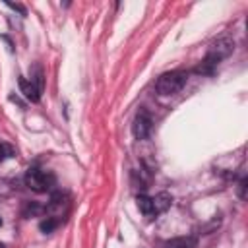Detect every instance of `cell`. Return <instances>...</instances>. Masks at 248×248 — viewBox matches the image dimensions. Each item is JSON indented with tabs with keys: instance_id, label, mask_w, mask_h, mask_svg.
<instances>
[{
	"instance_id": "6da1fadb",
	"label": "cell",
	"mask_w": 248,
	"mask_h": 248,
	"mask_svg": "<svg viewBox=\"0 0 248 248\" xmlns=\"http://www.w3.org/2000/svg\"><path fill=\"white\" fill-rule=\"evenodd\" d=\"M186 78H188L186 72H180V70L167 72V74H163V76L157 79L155 89H157L159 95H174V93H178V91L184 87Z\"/></svg>"
},
{
	"instance_id": "7a4b0ae2",
	"label": "cell",
	"mask_w": 248,
	"mask_h": 248,
	"mask_svg": "<svg viewBox=\"0 0 248 248\" xmlns=\"http://www.w3.org/2000/svg\"><path fill=\"white\" fill-rule=\"evenodd\" d=\"M25 184L33 190V192H46L54 186V174L48 170H43L39 167H31L25 172Z\"/></svg>"
},
{
	"instance_id": "3957f363",
	"label": "cell",
	"mask_w": 248,
	"mask_h": 248,
	"mask_svg": "<svg viewBox=\"0 0 248 248\" xmlns=\"http://www.w3.org/2000/svg\"><path fill=\"white\" fill-rule=\"evenodd\" d=\"M234 48V43L229 39V37H221L217 39L211 46H209V52H207V60H211L213 64H217L219 60L227 58Z\"/></svg>"
},
{
	"instance_id": "277c9868",
	"label": "cell",
	"mask_w": 248,
	"mask_h": 248,
	"mask_svg": "<svg viewBox=\"0 0 248 248\" xmlns=\"http://www.w3.org/2000/svg\"><path fill=\"white\" fill-rule=\"evenodd\" d=\"M132 130H134V136H136L138 140H145V138L149 136V132H151V118H149V114L141 110V112L136 116Z\"/></svg>"
},
{
	"instance_id": "5b68a950",
	"label": "cell",
	"mask_w": 248,
	"mask_h": 248,
	"mask_svg": "<svg viewBox=\"0 0 248 248\" xmlns=\"http://www.w3.org/2000/svg\"><path fill=\"white\" fill-rule=\"evenodd\" d=\"M151 202H153V211H155V217H157L159 213H165V211L170 207L172 198H170L167 192H159L157 196L151 198Z\"/></svg>"
},
{
	"instance_id": "8992f818",
	"label": "cell",
	"mask_w": 248,
	"mask_h": 248,
	"mask_svg": "<svg viewBox=\"0 0 248 248\" xmlns=\"http://www.w3.org/2000/svg\"><path fill=\"white\" fill-rule=\"evenodd\" d=\"M17 85H19L21 93H23L29 101H33V103H37V101H39L41 93L37 91V87L33 85V81H31V79H27V78H19V79H17Z\"/></svg>"
},
{
	"instance_id": "52a82bcc",
	"label": "cell",
	"mask_w": 248,
	"mask_h": 248,
	"mask_svg": "<svg viewBox=\"0 0 248 248\" xmlns=\"http://www.w3.org/2000/svg\"><path fill=\"white\" fill-rule=\"evenodd\" d=\"M136 202H138V209L145 215V217H155V211H153V202H151V198L149 196H145V194H140L138 198H136Z\"/></svg>"
},
{
	"instance_id": "ba28073f",
	"label": "cell",
	"mask_w": 248,
	"mask_h": 248,
	"mask_svg": "<svg viewBox=\"0 0 248 248\" xmlns=\"http://www.w3.org/2000/svg\"><path fill=\"white\" fill-rule=\"evenodd\" d=\"M165 248H196V238L192 236H178L167 242Z\"/></svg>"
},
{
	"instance_id": "9c48e42d",
	"label": "cell",
	"mask_w": 248,
	"mask_h": 248,
	"mask_svg": "<svg viewBox=\"0 0 248 248\" xmlns=\"http://www.w3.org/2000/svg\"><path fill=\"white\" fill-rule=\"evenodd\" d=\"M39 227H41L43 232H52V231L58 227V219H56V217H46L45 221H41Z\"/></svg>"
},
{
	"instance_id": "30bf717a",
	"label": "cell",
	"mask_w": 248,
	"mask_h": 248,
	"mask_svg": "<svg viewBox=\"0 0 248 248\" xmlns=\"http://www.w3.org/2000/svg\"><path fill=\"white\" fill-rule=\"evenodd\" d=\"M43 211H45V207H43V205L29 202V203L25 205V209H23V215H39V213H43Z\"/></svg>"
},
{
	"instance_id": "8fae6325",
	"label": "cell",
	"mask_w": 248,
	"mask_h": 248,
	"mask_svg": "<svg viewBox=\"0 0 248 248\" xmlns=\"http://www.w3.org/2000/svg\"><path fill=\"white\" fill-rule=\"evenodd\" d=\"M31 81H33V85L37 87V91L41 93V91H43V70H41L39 66L35 68V76L31 78Z\"/></svg>"
},
{
	"instance_id": "7c38bea8",
	"label": "cell",
	"mask_w": 248,
	"mask_h": 248,
	"mask_svg": "<svg viewBox=\"0 0 248 248\" xmlns=\"http://www.w3.org/2000/svg\"><path fill=\"white\" fill-rule=\"evenodd\" d=\"M6 157H14V149H12L8 143H0V163H2Z\"/></svg>"
},
{
	"instance_id": "4fadbf2b",
	"label": "cell",
	"mask_w": 248,
	"mask_h": 248,
	"mask_svg": "<svg viewBox=\"0 0 248 248\" xmlns=\"http://www.w3.org/2000/svg\"><path fill=\"white\" fill-rule=\"evenodd\" d=\"M238 188H240V192H238V194H240V198L244 200V198H246V178H242V180H240Z\"/></svg>"
},
{
	"instance_id": "5bb4252c",
	"label": "cell",
	"mask_w": 248,
	"mask_h": 248,
	"mask_svg": "<svg viewBox=\"0 0 248 248\" xmlns=\"http://www.w3.org/2000/svg\"><path fill=\"white\" fill-rule=\"evenodd\" d=\"M0 248H6V246H4V244H2V242H0Z\"/></svg>"
},
{
	"instance_id": "9a60e30c",
	"label": "cell",
	"mask_w": 248,
	"mask_h": 248,
	"mask_svg": "<svg viewBox=\"0 0 248 248\" xmlns=\"http://www.w3.org/2000/svg\"><path fill=\"white\" fill-rule=\"evenodd\" d=\"M0 225H2V217H0Z\"/></svg>"
}]
</instances>
